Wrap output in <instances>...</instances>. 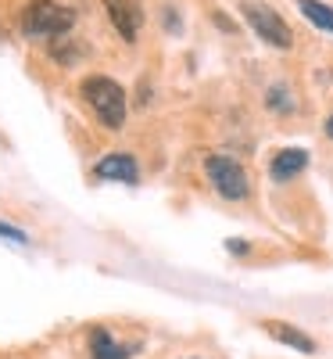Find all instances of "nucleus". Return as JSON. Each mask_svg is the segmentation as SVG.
Listing matches in <instances>:
<instances>
[{
  "mask_svg": "<svg viewBox=\"0 0 333 359\" xmlns=\"http://www.w3.org/2000/svg\"><path fill=\"white\" fill-rule=\"evenodd\" d=\"M215 25H219V29H229V33H233V29H236V25H233V22L226 18V15H215Z\"/></svg>",
  "mask_w": 333,
  "mask_h": 359,
  "instance_id": "obj_13",
  "label": "nucleus"
},
{
  "mask_svg": "<svg viewBox=\"0 0 333 359\" xmlns=\"http://www.w3.org/2000/svg\"><path fill=\"white\" fill-rule=\"evenodd\" d=\"M104 11L111 18V25L118 29V36H122L126 43H133L140 36V8H136V0H104Z\"/></svg>",
  "mask_w": 333,
  "mask_h": 359,
  "instance_id": "obj_5",
  "label": "nucleus"
},
{
  "mask_svg": "<svg viewBox=\"0 0 333 359\" xmlns=\"http://www.w3.org/2000/svg\"><path fill=\"white\" fill-rule=\"evenodd\" d=\"M0 237H8V241H15V245H25V241H29L18 226H11V223H4V219H0Z\"/></svg>",
  "mask_w": 333,
  "mask_h": 359,
  "instance_id": "obj_12",
  "label": "nucleus"
},
{
  "mask_svg": "<svg viewBox=\"0 0 333 359\" xmlns=\"http://www.w3.org/2000/svg\"><path fill=\"white\" fill-rule=\"evenodd\" d=\"M90 352H94V359H129L136 352V345H118L108 327H94L90 331Z\"/></svg>",
  "mask_w": 333,
  "mask_h": 359,
  "instance_id": "obj_9",
  "label": "nucleus"
},
{
  "mask_svg": "<svg viewBox=\"0 0 333 359\" xmlns=\"http://www.w3.org/2000/svg\"><path fill=\"white\" fill-rule=\"evenodd\" d=\"M265 101H269V108H276V111H294V97H290V90H283V86H272Z\"/></svg>",
  "mask_w": 333,
  "mask_h": 359,
  "instance_id": "obj_11",
  "label": "nucleus"
},
{
  "mask_svg": "<svg viewBox=\"0 0 333 359\" xmlns=\"http://www.w3.org/2000/svg\"><path fill=\"white\" fill-rule=\"evenodd\" d=\"M265 334L272 338V341H280V345H287V348H297V352H316V341L305 334V331H297V327H290V323H283V320H265Z\"/></svg>",
  "mask_w": 333,
  "mask_h": 359,
  "instance_id": "obj_8",
  "label": "nucleus"
},
{
  "mask_svg": "<svg viewBox=\"0 0 333 359\" xmlns=\"http://www.w3.org/2000/svg\"><path fill=\"white\" fill-rule=\"evenodd\" d=\"M301 15H305L316 29H323V33H333V8L323 4V0H297Z\"/></svg>",
  "mask_w": 333,
  "mask_h": 359,
  "instance_id": "obj_10",
  "label": "nucleus"
},
{
  "mask_svg": "<svg viewBox=\"0 0 333 359\" xmlns=\"http://www.w3.org/2000/svg\"><path fill=\"white\" fill-rule=\"evenodd\" d=\"M79 94L94 104V111L101 115V123L108 130H122V123H126V90L118 86L115 79H108V76H86L83 86H79Z\"/></svg>",
  "mask_w": 333,
  "mask_h": 359,
  "instance_id": "obj_2",
  "label": "nucleus"
},
{
  "mask_svg": "<svg viewBox=\"0 0 333 359\" xmlns=\"http://www.w3.org/2000/svg\"><path fill=\"white\" fill-rule=\"evenodd\" d=\"M76 25V11L57 4V0H29L22 11V33L33 40H47V36H65Z\"/></svg>",
  "mask_w": 333,
  "mask_h": 359,
  "instance_id": "obj_1",
  "label": "nucleus"
},
{
  "mask_svg": "<svg viewBox=\"0 0 333 359\" xmlns=\"http://www.w3.org/2000/svg\"><path fill=\"white\" fill-rule=\"evenodd\" d=\"M94 172L101 176V180H118V184H136L140 180V169H136V158L133 155H122V151H115V155H104L97 165H94Z\"/></svg>",
  "mask_w": 333,
  "mask_h": 359,
  "instance_id": "obj_6",
  "label": "nucleus"
},
{
  "mask_svg": "<svg viewBox=\"0 0 333 359\" xmlns=\"http://www.w3.org/2000/svg\"><path fill=\"white\" fill-rule=\"evenodd\" d=\"M204 172H208V180H211V187H215V194L226 198V201H244V198L251 194V184H248L244 165H240L236 158H229V155H208Z\"/></svg>",
  "mask_w": 333,
  "mask_h": 359,
  "instance_id": "obj_3",
  "label": "nucleus"
},
{
  "mask_svg": "<svg viewBox=\"0 0 333 359\" xmlns=\"http://www.w3.org/2000/svg\"><path fill=\"white\" fill-rule=\"evenodd\" d=\"M326 137H330V140H333V115H330V118H326Z\"/></svg>",
  "mask_w": 333,
  "mask_h": 359,
  "instance_id": "obj_14",
  "label": "nucleus"
},
{
  "mask_svg": "<svg viewBox=\"0 0 333 359\" xmlns=\"http://www.w3.org/2000/svg\"><path fill=\"white\" fill-rule=\"evenodd\" d=\"M240 11H244L248 25L255 29V33H258L269 47H280V50H287V47L294 43L290 25H287L276 11H272L269 4H240Z\"/></svg>",
  "mask_w": 333,
  "mask_h": 359,
  "instance_id": "obj_4",
  "label": "nucleus"
},
{
  "mask_svg": "<svg viewBox=\"0 0 333 359\" xmlns=\"http://www.w3.org/2000/svg\"><path fill=\"white\" fill-rule=\"evenodd\" d=\"M305 165H309L305 147H283V151H276V158L269 162V176L276 180V184H287L297 172H305Z\"/></svg>",
  "mask_w": 333,
  "mask_h": 359,
  "instance_id": "obj_7",
  "label": "nucleus"
}]
</instances>
